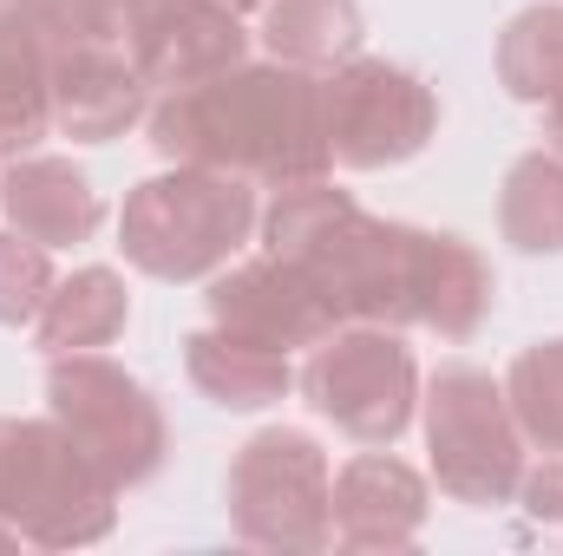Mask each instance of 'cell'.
<instances>
[{
    "mask_svg": "<svg viewBox=\"0 0 563 556\" xmlns=\"http://www.w3.org/2000/svg\"><path fill=\"white\" fill-rule=\"evenodd\" d=\"M144 125L164 164L236 170L263 190L334 170L321 138V73H301L282 59H243L217 79L157 92Z\"/></svg>",
    "mask_w": 563,
    "mask_h": 556,
    "instance_id": "obj_1",
    "label": "cell"
},
{
    "mask_svg": "<svg viewBox=\"0 0 563 556\" xmlns=\"http://www.w3.org/2000/svg\"><path fill=\"white\" fill-rule=\"evenodd\" d=\"M263 243L321 288L334 327L341 321H367V327L420 321L426 230L361 210L354 190H341L334 177L282 184L263 210Z\"/></svg>",
    "mask_w": 563,
    "mask_h": 556,
    "instance_id": "obj_2",
    "label": "cell"
},
{
    "mask_svg": "<svg viewBox=\"0 0 563 556\" xmlns=\"http://www.w3.org/2000/svg\"><path fill=\"white\" fill-rule=\"evenodd\" d=\"M263 230L256 184L210 164H177L144 177L119 210V249L151 281H210Z\"/></svg>",
    "mask_w": 563,
    "mask_h": 556,
    "instance_id": "obj_3",
    "label": "cell"
},
{
    "mask_svg": "<svg viewBox=\"0 0 563 556\" xmlns=\"http://www.w3.org/2000/svg\"><path fill=\"white\" fill-rule=\"evenodd\" d=\"M119 485L59 419H0V524L33 551H86L119 524Z\"/></svg>",
    "mask_w": 563,
    "mask_h": 556,
    "instance_id": "obj_4",
    "label": "cell"
},
{
    "mask_svg": "<svg viewBox=\"0 0 563 556\" xmlns=\"http://www.w3.org/2000/svg\"><path fill=\"white\" fill-rule=\"evenodd\" d=\"M426 452H432V478L445 498L459 504H511L525 485V432L511 419L505 380H492L485 367H439L426 380Z\"/></svg>",
    "mask_w": 563,
    "mask_h": 556,
    "instance_id": "obj_5",
    "label": "cell"
},
{
    "mask_svg": "<svg viewBox=\"0 0 563 556\" xmlns=\"http://www.w3.org/2000/svg\"><path fill=\"white\" fill-rule=\"evenodd\" d=\"M295 387L354 445H394L420 413V360L400 341V327H367V321L328 327L308 347Z\"/></svg>",
    "mask_w": 563,
    "mask_h": 556,
    "instance_id": "obj_6",
    "label": "cell"
},
{
    "mask_svg": "<svg viewBox=\"0 0 563 556\" xmlns=\"http://www.w3.org/2000/svg\"><path fill=\"white\" fill-rule=\"evenodd\" d=\"M334 471L314 432L301 425H269L256 432L223 478L230 531L250 551H328L334 544Z\"/></svg>",
    "mask_w": 563,
    "mask_h": 556,
    "instance_id": "obj_7",
    "label": "cell"
},
{
    "mask_svg": "<svg viewBox=\"0 0 563 556\" xmlns=\"http://www.w3.org/2000/svg\"><path fill=\"white\" fill-rule=\"evenodd\" d=\"M46 413L73 432V445L119 485L139 491L144 478H157L164 452H170V425L164 407L151 400L139 374H125L119 360L92 354H46Z\"/></svg>",
    "mask_w": 563,
    "mask_h": 556,
    "instance_id": "obj_8",
    "label": "cell"
},
{
    "mask_svg": "<svg viewBox=\"0 0 563 556\" xmlns=\"http://www.w3.org/2000/svg\"><path fill=\"white\" fill-rule=\"evenodd\" d=\"M439 132V99L420 73L394 59H341L321 73V138L341 170H387L420 157Z\"/></svg>",
    "mask_w": 563,
    "mask_h": 556,
    "instance_id": "obj_9",
    "label": "cell"
},
{
    "mask_svg": "<svg viewBox=\"0 0 563 556\" xmlns=\"http://www.w3.org/2000/svg\"><path fill=\"white\" fill-rule=\"evenodd\" d=\"M46 33V92H53V132L73 144H112L151 112L139 59L112 40H79V33Z\"/></svg>",
    "mask_w": 563,
    "mask_h": 556,
    "instance_id": "obj_10",
    "label": "cell"
},
{
    "mask_svg": "<svg viewBox=\"0 0 563 556\" xmlns=\"http://www.w3.org/2000/svg\"><path fill=\"white\" fill-rule=\"evenodd\" d=\"M203 301H210V321H217V327H236V334H250V341H263V347H282V354L314 347V341L334 327L321 288L301 276L288 256H276V249L217 269Z\"/></svg>",
    "mask_w": 563,
    "mask_h": 556,
    "instance_id": "obj_11",
    "label": "cell"
},
{
    "mask_svg": "<svg viewBox=\"0 0 563 556\" xmlns=\"http://www.w3.org/2000/svg\"><path fill=\"white\" fill-rule=\"evenodd\" d=\"M250 46H256V33L223 0H157L144 13V26L132 33V59H139L151 92H177V86L217 79V73L243 66Z\"/></svg>",
    "mask_w": 563,
    "mask_h": 556,
    "instance_id": "obj_12",
    "label": "cell"
},
{
    "mask_svg": "<svg viewBox=\"0 0 563 556\" xmlns=\"http://www.w3.org/2000/svg\"><path fill=\"white\" fill-rule=\"evenodd\" d=\"M328 511H334L341 551H413L426 531V511H432V491L407 458H394L380 445V452H361L334 471Z\"/></svg>",
    "mask_w": 563,
    "mask_h": 556,
    "instance_id": "obj_13",
    "label": "cell"
},
{
    "mask_svg": "<svg viewBox=\"0 0 563 556\" xmlns=\"http://www.w3.org/2000/svg\"><path fill=\"white\" fill-rule=\"evenodd\" d=\"M0 210H7V230H20L46 249L92 243V230L106 223V203H99L92 177L73 157H46V151H26V157L0 164Z\"/></svg>",
    "mask_w": 563,
    "mask_h": 556,
    "instance_id": "obj_14",
    "label": "cell"
},
{
    "mask_svg": "<svg viewBox=\"0 0 563 556\" xmlns=\"http://www.w3.org/2000/svg\"><path fill=\"white\" fill-rule=\"evenodd\" d=\"M184 374L223 413H263L295 387V367H288L282 347H263V341H250L236 327H217V321L184 341Z\"/></svg>",
    "mask_w": 563,
    "mask_h": 556,
    "instance_id": "obj_15",
    "label": "cell"
},
{
    "mask_svg": "<svg viewBox=\"0 0 563 556\" xmlns=\"http://www.w3.org/2000/svg\"><path fill=\"white\" fill-rule=\"evenodd\" d=\"M46 132H53L46 33L26 7H0V164L26 157Z\"/></svg>",
    "mask_w": 563,
    "mask_h": 556,
    "instance_id": "obj_16",
    "label": "cell"
},
{
    "mask_svg": "<svg viewBox=\"0 0 563 556\" xmlns=\"http://www.w3.org/2000/svg\"><path fill=\"white\" fill-rule=\"evenodd\" d=\"M498 301L492 263L452 236V230H426V269H420V327H432L439 341H472L485 327Z\"/></svg>",
    "mask_w": 563,
    "mask_h": 556,
    "instance_id": "obj_17",
    "label": "cell"
},
{
    "mask_svg": "<svg viewBox=\"0 0 563 556\" xmlns=\"http://www.w3.org/2000/svg\"><path fill=\"white\" fill-rule=\"evenodd\" d=\"M132 321V288L119 269H73V276L53 281L33 334L46 354H92V347H112Z\"/></svg>",
    "mask_w": 563,
    "mask_h": 556,
    "instance_id": "obj_18",
    "label": "cell"
},
{
    "mask_svg": "<svg viewBox=\"0 0 563 556\" xmlns=\"http://www.w3.org/2000/svg\"><path fill=\"white\" fill-rule=\"evenodd\" d=\"M256 40L269 46V59L301 66V73H334L341 59L361 53L367 20L354 0H263V26Z\"/></svg>",
    "mask_w": 563,
    "mask_h": 556,
    "instance_id": "obj_19",
    "label": "cell"
},
{
    "mask_svg": "<svg viewBox=\"0 0 563 556\" xmlns=\"http://www.w3.org/2000/svg\"><path fill=\"white\" fill-rule=\"evenodd\" d=\"M498 230L518 256H563V157L525 151L498 190Z\"/></svg>",
    "mask_w": 563,
    "mask_h": 556,
    "instance_id": "obj_20",
    "label": "cell"
},
{
    "mask_svg": "<svg viewBox=\"0 0 563 556\" xmlns=\"http://www.w3.org/2000/svg\"><path fill=\"white\" fill-rule=\"evenodd\" d=\"M498 79H505V92L525 99V105L563 99V0L525 7V13L498 33Z\"/></svg>",
    "mask_w": 563,
    "mask_h": 556,
    "instance_id": "obj_21",
    "label": "cell"
},
{
    "mask_svg": "<svg viewBox=\"0 0 563 556\" xmlns=\"http://www.w3.org/2000/svg\"><path fill=\"white\" fill-rule=\"evenodd\" d=\"M505 400H511V419H518L525 445L563 452V334L525 347L505 367Z\"/></svg>",
    "mask_w": 563,
    "mask_h": 556,
    "instance_id": "obj_22",
    "label": "cell"
},
{
    "mask_svg": "<svg viewBox=\"0 0 563 556\" xmlns=\"http://www.w3.org/2000/svg\"><path fill=\"white\" fill-rule=\"evenodd\" d=\"M53 249L20 236V230H0V327H33L46 294H53Z\"/></svg>",
    "mask_w": 563,
    "mask_h": 556,
    "instance_id": "obj_23",
    "label": "cell"
},
{
    "mask_svg": "<svg viewBox=\"0 0 563 556\" xmlns=\"http://www.w3.org/2000/svg\"><path fill=\"white\" fill-rule=\"evenodd\" d=\"M157 0H46L33 20L40 26H53V33H79V40H112V46H125L132 53V33L144 26V13H151Z\"/></svg>",
    "mask_w": 563,
    "mask_h": 556,
    "instance_id": "obj_24",
    "label": "cell"
},
{
    "mask_svg": "<svg viewBox=\"0 0 563 556\" xmlns=\"http://www.w3.org/2000/svg\"><path fill=\"white\" fill-rule=\"evenodd\" d=\"M544 151H558V157H563V99L544 105Z\"/></svg>",
    "mask_w": 563,
    "mask_h": 556,
    "instance_id": "obj_25",
    "label": "cell"
},
{
    "mask_svg": "<svg viewBox=\"0 0 563 556\" xmlns=\"http://www.w3.org/2000/svg\"><path fill=\"white\" fill-rule=\"evenodd\" d=\"M223 7H236V13H256V7H263V0H223Z\"/></svg>",
    "mask_w": 563,
    "mask_h": 556,
    "instance_id": "obj_26",
    "label": "cell"
},
{
    "mask_svg": "<svg viewBox=\"0 0 563 556\" xmlns=\"http://www.w3.org/2000/svg\"><path fill=\"white\" fill-rule=\"evenodd\" d=\"M0 7H26V13H40V7H46V0H0Z\"/></svg>",
    "mask_w": 563,
    "mask_h": 556,
    "instance_id": "obj_27",
    "label": "cell"
},
{
    "mask_svg": "<svg viewBox=\"0 0 563 556\" xmlns=\"http://www.w3.org/2000/svg\"><path fill=\"white\" fill-rule=\"evenodd\" d=\"M13 544H20V537H13V531H7V524H0V551H13Z\"/></svg>",
    "mask_w": 563,
    "mask_h": 556,
    "instance_id": "obj_28",
    "label": "cell"
}]
</instances>
